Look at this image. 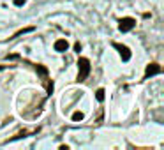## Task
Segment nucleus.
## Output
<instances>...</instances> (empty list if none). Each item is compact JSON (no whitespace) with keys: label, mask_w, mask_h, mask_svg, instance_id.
Returning <instances> with one entry per match:
<instances>
[{"label":"nucleus","mask_w":164,"mask_h":150,"mask_svg":"<svg viewBox=\"0 0 164 150\" xmlns=\"http://www.w3.org/2000/svg\"><path fill=\"white\" fill-rule=\"evenodd\" d=\"M78 65H80L78 81H83L87 76H88V72H90V62H88V58H80L78 60Z\"/></svg>","instance_id":"1"},{"label":"nucleus","mask_w":164,"mask_h":150,"mask_svg":"<svg viewBox=\"0 0 164 150\" xmlns=\"http://www.w3.org/2000/svg\"><path fill=\"white\" fill-rule=\"evenodd\" d=\"M136 27V20L133 18H122L120 20V25H118V28L122 30V32H129V30H133Z\"/></svg>","instance_id":"2"},{"label":"nucleus","mask_w":164,"mask_h":150,"mask_svg":"<svg viewBox=\"0 0 164 150\" xmlns=\"http://www.w3.org/2000/svg\"><path fill=\"white\" fill-rule=\"evenodd\" d=\"M113 46H115L116 50L120 51V55H122V60H125V62H127V60L131 58V50H129L127 46H123V44H118V42H113Z\"/></svg>","instance_id":"3"},{"label":"nucleus","mask_w":164,"mask_h":150,"mask_svg":"<svg viewBox=\"0 0 164 150\" xmlns=\"http://www.w3.org/2000/svg\"><path fill=\"white\" fill-rule=\"evenodd\" d=\"M161 72V65L159 64H150L146 65V71H145V78H150V76H155Z\"/></svg>","instance_id":"4"},{"label":"nucleus","mask_w":164,"mask_h":150,"mask_svg":"<svg viewBox=\"0 0 164 150\" xmlns=\"http://www.w3.org/2000/svg\"><path fill=\"white\" fill-rule=\"evenodd\" d=\"M69 48V42L65 39H58V41H55V50L57 51H65Z\"/></svg>","instance_id":"5"},{"label":"nucleus","mask_w":164,"mask_h":150,"mask_svg":"<svg viewBox=\"0 0 164 150\" xmlns=\"http://www.w3.org/2000/svg\"><path fill=\"white\" fill-rule=\"evenodd\" d=\"M83 117H85V115H83L81 111H74V113H72V120H74V122H80V120H83Z\"/></svg>","instance_id":"6"},{"label":"nucleus","mask_w":164,"mask_h":150,"mask_svg":"<svg viewBox=\"0 0 164 150\" xmlns=\"http://www.w3.org/2000/svg\"><path fill=\"white\" fill-rule=\"evenodd\" d=\"M95 97H97V101H104V90L99 88L97 92H95Z\"/></svg>","instance_id":"7"},{"label":"nucleus","mask_w":164,"mask_h":150,"mask_svg":"<svg viewBox=\"0 0 164 150\" xmlns=\"http://www.w3.org/2000/svg\"><path fill=\"white\" fill-rule=\"evenodd\" d=\"M74 50L80 53V51H81V44H80V42H76V44H74Z\"/></svg>","instance_id":"8"},{"label":"nucleus","mask_w":164,"mask_h":150,"mask_svg":"<svg viewBox=\"0 0 164 150\" xmlns=\"http://www.w3.org/2000/svg\"><path fill=\"white\" fill-rule=\"evenodd\" d=\"M27 0H14V5H23Z\"/></svg>","instance_id":"9"},{"label":"nucleus","mask_w":164,"mask_h":150,"mask_svg":"<svg viewBox=\"0 0 164 150\" xmlns=\"http://www.w3.org/2000/svg\"><path fill=\"white\" fill-rule=\"evenodd\" d=\"M37 71H39L41 74H46V69H44V67H41V65H37Z\"/></svg>","instance_id":"10"},{"label":"nucleus","mask_w":164,"mask_h":150,"mask_svg":"<svg viewBox=\"0 0 164 150\" xmlns=\"http://www.w3.org/2000/svg\"><path fill=\"white\" fill-rule=\"evenodd\" d=\"M2 69H4V67H2V65H0V71H2Z\"/></svg>","instance_id":"11"}]
</instances>
